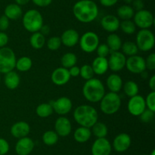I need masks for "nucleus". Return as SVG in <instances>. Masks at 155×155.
<instances>
[{"mask_svg":"<svg viewBox=\"0 0 155 155\" xmlns=\"http://www.w3.org/2000/svg\"><path fill=\"white\" fill-rule=\"evenodd\" d=\"M73 14L80 22H92L98 15V7L93 0H80L74 4Z\"/></svg>","mask_w":155,"mask_h":155,"instance_id":"obj_1","label":"nucleus"},{"mask_svg":"<svg viewBox=\"0 0 155 155\" xmlns=\"http://www.w3.org/2000/svg\"><path fill=\"white\" fill-rule=\"evenodd\" d=\"M73 115L77 124L89 129H91L98 119V114L96 109L87 104L77 106L74 109Z\"/></svg>","mask_w":155,"mask_h":155,"instance_id":"obj_2","label":"nucleus"},{"mask_svg":"<svg viewBox=\"0 0 155 155\" xmlns=\"http://www.w3.org/2000/svg\"><path fill=\"white\" fill-rule=\"evenodd\" d=\"M83 94L86 100L91 103L100 102L105 94V88L101 80L98 78L89 79L83 87Z\"/></svg>","mask_w":155,"mask_h":155,"instance_id":"obj_3","label":"nucleus"},{"mask_svg":"<svg viewBox=\"0 0 155 155\" xmlns=\"http://www.w3.org/2000/svg\"><path fill=\"white\" fill-rule=\"evenodd\" d=\"M22 23L24 29L33 33L40 30L43 25V17L38 10L30 9L23 15Z\"/></svg>","mask_w":155,"mask_h":155,"instance_id":"obj_4","label":"nucleus"},{"mask_svg":"<svg viewBox=\"0 0 155 155\" xmlns=\"http://www.w3.org/2000/svg\"><path fill=\"white\" fill-rule=\"evenodd\" d=\"M121 106V98L117 93L108 92L100 100V109L105 115H113Z\"/></svg>","mask_w":155,"mask_h":155,"instance_id":"obj_5","label":"nucleus"},{"mask_svg":"<svg viewBox=\"0 0 155 155\" xmlns=\"http://www.w3.org/2000/svg\"><path fill=\"white\" fill-rule=\"evenodd\" d=\"M16 55L9 47L0 48V74L13 71L16 64Z\"/></svg>","mask_w":155,"mask_h":155,"instance_id":"obj_6","label":"nucleus"},{"mask_svg":"<svg viewBox=\"0 0 155 155\" xmlns=\"http://www.w3.org/2000/svg\"><path fill=\"white\" fill-rule=\"evenodd\" d=\"M136 44L139 50L142 52H148L152 50L155 44L153 32L149 29H141L136 35Z\"/></svg>","mask_w":155,"mask_h":155,"instance_id":"obj_7","label":"nucleus"},{"mask_svg":"<svg viewBox=\"0 0 155 155\" xmlns=\"http://www.w3.org/2000/svg\"><path fill=\"white\" fill-rule=\"evenodd\" d=\"M80 47L86 53H92L96 50L99 45V37L98 34L93 31H87L83 33L79 40Z\"/></svg>","mask_w":155,"mask_h":155,"instance_id":"obj_8","label":"nucleus"},{"mask_svg":"<svg viewBox=\"0 0 155 155\" xmlns=\"http://www.w3.org/2000/svg\"><path fill=\"white\" fill-rule=\"evenodd\" d=\"M133 18V22L136 27L140 29H149L154 22L153 14L146 9H142L135 12Z\"/></svg>","mask_w":155,"mask_h":155,"instance_id":"obj_9","label":"nucleus"},{"mask_svg":"<svg viewBox=\"0 0 155 155\" xmlns=\"http://www.w3.org/2000/svg\"><path fill=\"white\" fill-rule=\"evenodd\" d=\"M125 67L130 72L136 74H141L146 70L145 59L139 55L129 56L126 61Z\"/></svg>","mask_w":155,"mask_h":155,"instance_id":"obj_10","label":"nucleus"},{"mask_svg":"<svg viewBox=\"0 0 155 155\" xmlns=\"http://www.w3.org/2000/svg\"><path fill=\"white\" fill-rule=\"evenodd\" d=\"M146 109L145 100L142 96L137 94L130 97L127 103V109L133 116H139Z\"/></svg>","mask_w":155,"mask_h":155,"instance_id":"obj_11","label":"nucleus"},{"mask_svg":"<svg viewBox=\"0 0 155 155\" xmlns=\"http://www.w3.org/2000/svg\"><path fill=\"white\" fill-rule=\"evenodd\" d=\"M126 61L127 57L122 52H111L107 59L109 69L114 72L121 71L125 67Z\"/></svg>","mask_w":155,"mask_h":155,"instance_id":"obj_12","label":"nucleus"},{"mask_svg":"<svg viewBox=\"0 0 155 155\" xmlns=\"http://www.w3.org/2000/svg\"><path fill=\"white\" fill-rule=\"evenodd\" d=\"M53 110L59 115H65L69 113L73 107V103L67 97H61L57 100L50 102Z\"/></svg>","mask_w":155,"mask_h":155,"instance_id":"obj_13","label":"nucleus"},{"mask_svg":"<svg viewBox=\"0 0 155 155\" xmlns=\"http://www.w3.org/2000/svg\"><path fill=\"white\" fill-rule=\"evenodd\" d=\"M112 145L106 138H96L91 147L92 155H110Z\"/></svg>","mask_w":155,"mask_h":155,"instance_id":"obj_14","label":"nucleus"},{"mask_svg":"<svg viewBox=\"0 0 155 155\" xmlns=\"http://www.w3.org/2000/svg\"><path fill=\"white\" fill-rule=\"evenodd\" d=\"M132 144L131 137L129 134L122 132L117 135L111 144L115 151L118 153H123L128 150Z\"/></svg>","mask_w":155,"mask_h":155,"instance_id":"obj_15","label":"nucleus"},{"mask_svg":"<svg viewBox=\"0 0 155 155\" xmlns=\"http://www.w3.org/2000/svg\"><path fill=\"white\" fill-rule=\"evenodd\" d=\"M72 131V125L65 115H60L54 122V132L58 136L67 137Z\"/></svg>","mask_w":155,"mask_h":155,"instance_id":"obj_16","label":"nucleus"},{"mask_svg":"<svg viewBox=\"0 0 155 155\" xmlns=\"http://www.w3.org/2000/svg\"><path fill=\"white\" fill-rule=\"evenodd\" d=\"M35 144L33 139L28 136L18 139L15 144V152L18 155H29L34 149Z\"/></svg>","mask_w":155,"mask_h":155,"instance_id":"obj_17","label":"nucleus"},{"mask_svg":"<svg viewBox=\"0 0 155 155\" xmlns=\"http://www.w3.org/2000/svg\"><path fill=\"white\" fill-rule=\"evenodd\" d=\"M51 81L57 86H63L65 85L71 79V75L69 74L68 68L64 67H58L52 71L51 75Z\"/></svg>","mask_w":155,"mask_h":155,"instance_id":"obj_18","label":"nucleus"},{"mask_svg":"<svg viewBox=\"0 0 155 155\" xmlns=\"http://www.w3.org/2000/svg\"><path fill=\"white\" fill-rule=\"evenodd\" d=\"M120 19L113 15H107L101 20V26L105 31L114 33L120 28Z\"/></svg>","mask_w":155,"mask_h":155,"instance_id":"obj_19","label":"nucleus"},{"mask_svg":"<svg viewBox=\"0 0 155 155\" xmlns=\"http://www.w3.org/2000/svg\"><path fill=\"white\" fill-rule=\"evenodd\" d=\"M30 132V126L27 122L19 121L12 125L10 132L15 138H21L28 136Z\"/></svg>","mask_w":155,"mask_h":155,"instance_id":"obj_20","label":"nucleus"},{"mask_svg":"<svg viewBox=\"0 0 155 155\" xmlns=\"http://www.w3.org/2000/svg\"><path fill=\"white\" fill-rule=\"evenodd\" d=\"M61 43L67 47H74L79 43L80 34L74 29H67L60 36Z\"/></svg>","mask_w":155,"mask_h":155,"instance_id":"obj_21","label":"nucleus"},{"mask_svg":"<svg viewBox=\"0 0 155 155\" xmlns=\"http://www.w3.org/2000/svg\"><path fill=\"white\" fill-rule=\"evenodd\" d=\"M106 84H107V88H108L110 92L118 93L122 89L124 82L119 74L113 73L107 78Z\"/></svg>","mask_w":155,"mask_h":155,"instance_id":"obj_22","label":"nucleus"},{"mask_svg":"<svg viewBox=\"0 0 155 155\" xmlns=\"http://www.w3.org/2000/svg\"><path fill=\"white\" fill-rule=\"evenodd\" d=\"M91 66L93 69L94 74H97V75H103L109 69L107 58L100 57V56H97L92 61Z\"/></svg>","mask_w":155,"mask_h":155,"instance_id":"obj_23","label":"nucleus"},{"mask_svg":"<svg viewBox=\"0 0 155 155\" xmlns=\"http://www.w3.org/2000/svg\"><path fill=\"white\" fill-rule=\"evenodd\" d=\"M21 78L18 72L15 71H9V72L5 74L4 83L6 88L9 90H15L19 86Z\"/></svg>","mask_w":155,"mask_h":155,"instance_id":"obj_24","label":"nucleus"},{"mask_svg":"<svg viewBox=\"0 0 155 155\" xmlns=\"http://www.w3.org/2000/svg\"><path fill=\"white\" fill-rule=\"evenodd\" d=\"M22 9L16 3L8 5L4 11V15H5L9 20H12V21L19 19L22 16Z\"/></svg>","mask_w":155,"mask_h":155,"instance_id":"obj_25","label":"nucleus"},{"mask_svg":"<svg viewBox=\"0 0 155 155\" xmlns=\"http://www.w3.org/2000/svg\"><path fill=\"white\" fill-rule=\"evenodd\" d=\"M92 136V132L89 128L80 126L74 132V138L77 142L85 143L89 141Z\"/></svg>","mask_w":155,"mask_h":155,"instance_id":"obj_26","label":"nucleus"},{"mask_svg":"<svg viewBox=\"0 0 155 155\" xmlns=\"http://www.w3.org/2000/svg\"><path fill=\"white\" fill-rule=\"evenodd\" d=\"M122 43V40L120 37L119 35H117V33H111L107 36L106 44L109 47L110 52L120 51Z\"/></svg>","mask_w":155,"mask_h":155,"instance_id":"obj_27","label":"nucleus"},{"mask_svg":"<svg viewBox=\"0 0 155 155\" xmlns=\"http://www.w3.org/2000/svg\"><path fill=\"white\" fill-rule=\"evenodd\" d=\"M135 14L134 9H133L130 5H123L120 6L117 10V15L119 19L124 20H131L133 18Z\"/></svg>","mask_w":155,"mask_h":155,"instance_id":"obj_28","label":"nucleus"},{"mask_svg":"<svg viewBox=\"0 0 155 155\" xmlns=\"http://www.w3.org/2000/svg\"><path fill=\"white\" fill-rule=\"evenodd\" d=\"M46 43L45 36L39 31L32 33L30 37V46L35 50H40L45 46Z\"/></svg>","mask_w":155,"mask_h":155,"instance_id":"obj_29","label":"nucleus"},{"mask_svg":"<svg viewBox=\"0 0 155 155\" xmlns=\"http://www.w3.org/2000/svg\"><path fill=\"white\" fill-rule=\"evenodd\" d=\"M32 65H33V61L31 58L28 56H22L16 60L15 68L21 72H26L31 68Z\"/></svg>","mask_w":155,"mask_h":155,"instance_id":"obj_30","label":"nucleus"},{"mask_svg":"<svg viewBox=\"0 0 155 155\" xmlns=\"http://www.w3.org/2000/svg\"><path fill=\"white\" fill-rule=\"evenodd\" d=\"M90 129L92 132V135L96 137L97 138H106L107 133H108L107 126L104 123L100 122L98 121L95 123V125Z\"/></svg>","mask_w":155,"mask_h":155,"instance_id":"obj_31","label":"nucleus"},{"mask_svg":"<svg viewBox=\"0 0 155 155\" xmlns=\"http://www.w3.org/2000/svg\"><path fill=\"white\" fill-rule=\"evenodd\" d=\"M123 90L126 95L128 97H134L139 94V85L134 81H128L123 84Z\"/></svg>","mask_w":155,"mask_h":155,"instance_id":"obj_32","label":"nucleus"},{"mask_svg":"<svg viewBox=\"0 0 155 155\" xmlns=\"http://www.w3.org/2000/svg\"><path fill=\"white\" fill-rule=\"evenodd\" d=\"M54 112L50 103H43L38 105L36 108V113L40 118H47Z\"/></svg>","mask_w":155,"mask_h":155,"instance_id":"obj_33","label":"nucleus"},{"mask_svg":"<svg viewBox=\"0 0 155 155\" xmlns=\"http://www.w3.org/2000/svg\"><path fill=\"white\" fill-rule=\"evenodd\" d=\"M77 57L74 53H67L62 56L61 59V64L65 68H70L77 65Z\"/></svg>","mask_w":155,"mask_h":155,"instance_id":"obj_34","label":"nucleus"},{"mask_svg":"<svg viewBox=\"0 0 155 155\" xmlns=\"http://www.w3.org/2000/svg\"><path fill=\"white\" fill-rule=\"evenodd\" d=\"M121 50H122V53L125 56H128L137 55L138 52H139V49H138L136 43L132 42V41H126V42L123 43L122 46H121Z\"/></svg>","mask_w":155,"mask_h":155,"instance_id":"obj_35","label":"nucleus"},{"mask_svg":"<svg viewBox=\"0 0 155 155\" xmlns=\"http://www.w3.org/2000/svg\"><path fill=\"white\" fill-rule=\"evenodd\" d=\"M59 136L54 131L48 130L42 135V139L44 144L47 146H53L58 141Z\"/></svg>","mask_w":155,"mask_h":155,"instance_id":"obj_36","label":"nucleus"},{"mask_svg":"<svg viewBox=\"0 0 155 155\" xmlns=\"http://www.w3.org/2000/svg\"><path fill=\"white\" fill-rule=\"evenodd\" d=\"M120 28L126 34L131 35L136 32V26L132 20H124L120 23Z\"/></svg>","mask_w":155,"mask_h":155,"instance_id":"obj_37","label":"nucleus"},{"mask_svg":"<svg viewBox=\"0 0 155 155\" xmlns=\"http://www.w3.org/2000/svg\"><path fill=\"white\" fill-rule=\"evenodd\" d=\"M80 68V75L83 78L84 80L88 81L89 79H92L94 78V71L93 69H92V66L90 65H83V66L81 67Z\"/></svg>","mask_w":155,"mask_h":155,"instance_id":"obj_38","label":"nucleus"},{"mask_svg":"<svg viewBox=\"0 0 155 155\" xmlns=\"http://www.w3.org/2000/svg\"><path fill=\"white\" fill-rule=\"evenodd\" d=\"M46 46L48 49L51 51H55L58 50L61 46V40L60 36H51L48 40L46 41Z\"/></svg>","mask_w":155,"mask_h":155,"instance_id":"obj_39","label":"nucleus"},{"mask_svg":"<svg viewBox=\"0 0 155 155\" xmlns=\"http://www.w3.org/2000/svg\"><path fill=\"white\" fill-rule=\"evenodd\" d=\"M95 51H96L98 56L104 58H107L110 55V53H111L110 49H109V47L107 46V45L106 43L99 44Z\"/></svg>","mask_w":155,"mask_h":155,"instance_id":"obj_40","label":"nucleus"},{"mask_svg":"<svg viewBox=\"0 0 155 155\" xmlns=\"http://www.w3.org/2000/svg\"><path fill=\"white\" fill-rule=\"evenodd\" d=\"M145 100V105L148 109L155 112V91H151L147 95Z\"/></svg>","mask_w":155,"mask_h":155,"instance_id":"obj_41","label":"nucleus"},{"mask_svg":"<svg viewBox=\"0 0 155 155\" xmlns=\"http://www.w3.org/2000/svg\"><path fill=\"white\" fill-rule=\"evenodd\" d=\"M142 122L145 123H148L154 119V112L151 111L148 109H145V110L139 115Z\"/></svg>","mask_w":155,"mask_h":155,"instance_id":"obj_42","label":"nucleus"},{"mask_svg":"<svg viewBox=\"0 0 155 155\" xmlns=\"http://www.w3.org/2000/svg\"><path fill=\"white\" fill-rule=\"evenodd\" d=\"M145 60V66L146 69L150 70V71H154L155 69V54L154 53H151L148 56Z\"/></svg>","mask_w":155,"mask_h":155,"instance_id":"obj_43","label":"nucleus"},{"mask_svg":"<svg viewBox=\"0 0 155 155\" xmlns=\"http://www.w3.org/2000/svg\"><path fill=\"white\" fill-rule=\"evenodd\" d=\"M10 146L7 140L3 138H0V155L7 154L9 151Z\"/></svg>","mask_w":155,"mask_h":155,"instance_id":"obj_44","label":"nucleus"},{"mask_svg":"<svg viewBox=\"0 0 155 155\" xmlns=\"http://www.w3.org/2000/svg\"><path fill=\"white\" fill-rule=\"evenodd\" d=\"M9 25H10V20L5 15H2L0 17V31L5 32L7 30Z\"/></svg>","mask_w":155,"mask_h":155,"instance_id":"obj_45","label":"nucleus"},{"mask_svg":"<svg viewBox=\"0 0 155 155\" xmlns=\"http://www.w3.org/2000/svg\"><path fill=\"white\" fill-rule=\"evenodd\" d=\"M8 36L5 32L0 31V48L6 46L8 43Z\"/></svg>","mask_w":155,"mask_h":155,"instance_id":"obj_46","label":"nucleus"},{"mask_svg":"<svg viewBox=\"0 0 155 155\" xmlns=\"http://www.w3.org/2000/svg\"><path fill=\"white\" fill-rule=\"evenodd\" d=\"M36 6H39V7L44 8L47 7V6L50 5L52 2L53 0H31Z\"/></svg>","mask_w":155,"mask_h":155,"instance_id":"obj_47","label":"nucleus"},{"mask_svg":"<svg viewBox=\"0 0 155 155\" xmlns=\"http://www.w3.org/2000/svg\"><path fill=\"white\" fill-rule=\"evenodd\" d=\"M132 5H133V9H134V11H140L144 9V2L142 0H133V2H132Z\"/></svg>","mask_w":155,"mask_h":155,"instance_id":"obj_48","label":"nucleus"},{"mask_svg":"<svg viewBox=\"0 0 155 155\" xmlns=\"http://www.w3.org/2000/svg\"><path fill=\"white\" fill-rule=\"evenodd\" d=\"M68 71H69L71 77H77V76L80 75V67L74 65V66H72L71 68H68Z\"/></svg>","mask_w":155,"mask_h":155,"instance_id":"obj_49","label":"nucleus"},{"mask_svg":"<svg viewBox=\"0 0 155 155\" xmlns=\"http://www.w3.org/2000/svg\"><path fill=\"white\" fill-rule=\"evenodd\" d=\"M101 5L104 7H112L117 3L118 0H99Z\"/></svg>","mask_w":155,"mask_h":155,"instance_id":"obj_50","label":"nucleus"},{"mask_svg":"<svg viewBox=\"0 0 155 155\" xmlns=\"http://www.w3.org/2000/svg\"><path fill=\"white\" fill-rule=\"evenodd\" d=\"M39 32H40L42 34H43L44 36H46V35H48L50 33V27L48 25H42V27H41L40 30H39Z\"/></svg>","mask_w":155,"mask_h":155,"instance_id":"obj_51","label":"nucleus"},{"mask_svg":"<svg viewBox=\"0 0 155 155\" xmlns=\"http://www.w3.org/2000/svg\"><path fill=\"white\" fill-rule=\"evenodd\" d=\"M148 86H149L150 89L151 90V91H155V75L153 74L149 79V81H148Z\"/></svg>","mask_w":155,"mask_h":155,"instance_id":"obj_52","label":"nucleus"},{"mask_svg":"<svg viewBox=\"0 0 155 155\" xmlns=\"http://www.w3.org/2000/svg\"><path fill=\"white\" fill-rule=\"evenodd\" d=\"M15 1L17 5L21 6V5H27V3L30 2L31 0H15Z\"/></svg>","mask_w":155,"mask_h":155,"instance_id":"obj_53","label":"nucleus"},{"mask_svg":"<svg viewBox=\"0 0 155 155\" xmlns=\"http://www.w3.org/2000/svg\"><path fill=\"white\" fill-rule=\"evenodd\" d=\"M133 0H124V2L126 3L127 5H130L132 4V2H133Z\"/></svg>","mask_w":155,"mask_h":155,"instance_id":"obj_54","label":"nucleus"},{"mask_svg":"<svg viewBox=\"0 0 155 155\" xmlns=\"http://www.w3.org/2000/svg\"><path fill=\"white\" fill-rule=\"evenodd\" d=\"M149 155H155V150H151V153Z\"/></svg>","mask_w":155,"mask_h":155,"instance_id":"obj_55","label":"nucleus"},{"mask_svg":"<svg viewBox=\"0 0 155 155\" xmlns=\"http://www.w3.org/2000/svg\"><path fill=\"white\" fill-rule=\"evenodd\" d=\"M0 81H1V74H0Z\"/></svg>","mask_w":155,"mask_h":155,"instance_id":"obj_56","label":"nucleus"},{"mask_svg":"<svg viewBox=\"0 0 155 155\" xmlns=\"http://www.w3.org/2000/svg\"><path fill=\"white\" fill-rule=\"evenodd\" d=\"M142 155H148V154H142Z\"/></svg>","mask_w":155,"mask_h":155,"instance_id":"obj_57","label":"nucleus"}]
</instances>
